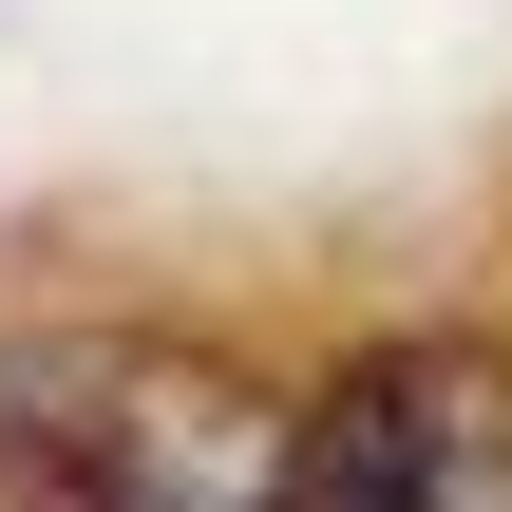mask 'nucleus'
I'll list each match as a JSON object with an SVG mask.
<instances>
[{
  "mask_svg": "<svg viewBox=\"0 0 512 512\" xmlns=\"http://www.w3.org/2000/svg\"><path fill=\"white\" fill-rule=\"evenodd\" d=\"M0 512H304V399L209 323H0Z\"/></svg>",
  "mask_w": 512,
  "mask_h": 512,
  "instance_id": "1",
  "label": "nucleus"
},
{
  "mask_svg": "<svg viewBox=\"0 0 512 512\" xmlns=\"http://www.w3.org/2000/svg\"><path fill=\"white\" fill-rule=\"evenodd\" d=\"M304 512H512V361L456 323L361 342L304 399Z\"/></svg>",
  "mask_w": 512,
  "mask_h": 512,
  "instance_id": "2",
  "label": "nucleus"
}]
</instances>
